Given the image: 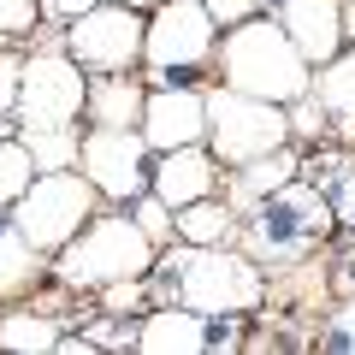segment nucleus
Listing matches in <instances>:
<instances>
[{"mask_svg": "<svg viewBox=\"0 0 355 355\" xmlns=\"http://www.w3.org/2000/svg\"><path fill=\"white\" fill-rule=\"evenodd\" d=\"M18 83H24V60L0 48V119H18Z\"/></svg>", "mask_w": 355, "mask_h": 355, "instance_id": "bb28decb", "label": "nucleus"}, {"mask_svg": "<svg viewBox=\"0 0 355 355\" xmlns=\"http://www.w3.org/2000/svg\"><path fill=\"white\" fill-rule=\"evenodd\" d=\"M60 314H30V308H12L0 320V349H60Z\"/></svg>", "mask_w": 355, "mask_h": 355, "instance_id": "aec40b11", "label": "nucleus"}, {"mask_svg": "<svg viewBox=\"0 0 355 355\" xmlns=\"http://www.w3.org/2000/svg\"><path fill=\"white\" fill-rule=\"evenodd\" d=\"M130 219H137V225L154 237V249H172V243H178V214H172V207H166L154 190H142L137 202H130Z\"/></svg>", "mask_w": 355, "mask_h": 355, "instance_id": "b1692460", "label": "nucleus"}, {"mask_svg": "<svg viewBox=\"0 0 355 355\" xmlns=\"http://www.w3.org/2000/svg\"><path fill=\"white\" fill-rule=\"evenodd\" d=\"M219 83L243 89V95H261V101L291 107L296 95H308L314 83V65L296 53V42L284 36L279 18H243L219 36Z\"/></svg>", "mask_w": 355, "mask_h": 355, "instance_id": "f03ea898", "label": "nucleus"}, {"mask_svg": "<svg viewBox=\"0 0 355 355\" xmlns=\"http://www.w3.org/2000/svg\"><path fill=\"white\" fill-rule=\"evenodd\" d=\"M142 137H148L154 154L166 148H190V142H207V89L190 83H154L148 101H142Z\"/></svg>", "mask_w": 355, "mask_h": 355, "instance_id": "9b49d317", "label": "nucleus"}, {"mask_svg": "<svg viewBox=\"0 0 355 355\" xmlns=\"http://www.w3.org/2000/svg\"><path fill=\"white\" fill-rule=\"evenodd\" d=\"M95 202H101V190H95L77 166H60V172H36L30 178V190L18 196L6 214H12V225L24 231L42 254H60L65 243L95 219Z\"/></svg>", "mask_w": 355, "mask_h": 355, "instance_id": "39448f33", "label": "nucleus"}, {"mask_svg": "<svg viewBox=\"0 0 355 355\" xmlns=\"http://www.w3.org/2000/svg\"><path fill=\"white\" fill-rule=\"evenodd\" d=\"M308 95L326 107L331 137H338L343 148H355V42H343V48L331 53L326 65H314V83H308Z\"/></svg>", "mask_w": 355, "mask_h": 355, "instance_id": "dca6fc26", "label": "nucleus"}, {"mask_svg": "<svg viewBox=\"0 0 355 355\" xmlns=\"http://www.w3.org/2000/svg\"><path fill=\"white\" fill-rule=\"evenodd\" d=\"M231 178H219L225 184V202L237 207V214H249L254 202H266L272 190H284L291 178H302V154L284 142V148H272V154H254V160H243V166H225Z\"/></svg>", "mask_w": 355, "mask_h": 355, "instance_id": "2eb2a0df", "label": "nucleus"}, {"mask_svg": "<svg viewBox=\"0 0 355 355\" xmlns=\"http://www.w3.org/2000/svg\"><path fill=\"white\" fill-rule=\"evenodd\" d=\"M243 214L225 202V196H202V202L178 207V243H196V249H219V243H237Z\"/></svg>", "mask_w": 355, "mask_h": 355, "instance_id": "a211bd4d", "label": "nucleus"}, {"mask_svg": "<svg viewBox=\"0 0 355 355\" xmlns=\"http://www.w3.org/2000/svg\"><path fill=\"white\" fill-rule=\"evenodd\" d=\"M207 338H214V320L184 302H160L137 320V349L148 355H202Z\"/></svg>", "mask_w": 355, "mask_h": 355, "instance_id": "4468645a", "label": "nucleus"}, {"mask_svg": "<svg viewBox=\"0 0 355 355\" xmlns=\"http://www.w3.org/2000/svg\"><path fill=\"white\" fill-rule=\"evenodd\" d=\"M30 178H36V160H30L24 137H0V214L30 190Z\"/></svg>", "mask_w": 355, "mask_h": 355, "instance_id": "4be33fe9", "label": "nucleus"}, {"mask_svg": "<svg viewBox=\"0 0 355 355\" xmlns=\"http://www.w3.org/2000/svg\"><path fill=\"white\" fill-rule=\"evenodd\" d=\"M18 137H24V148H30V160H36V172L77 166V148H83L77 125H60V130H24V125H18Z\"/></svg>", "mask_w": 355, "mask_h": 355, "instance_id": "412c9836", "label": "nucleus"}, {"mask_svg": "<svg viewBox=\"0 0 355 355\" xmlns=\"http://www.w3.org/2000/svg\"><path fill=\"white\" fill-rule=\"evenodd\" d=\"M154 261H160V249H154V237L137 219L130 214H101L53 254V279L65 291H107L119 279H148Z\"/></svg>", "mask_w": 355, "mask_h": 355, "instance_id": "20e7f679", "label": "nucleus"}, {"mask_svg": "<svg viewBox=\"0 0 355 355\" xmlns=\"http://www.w3.org/2000/svg\"><path fill=\"white\" fill-rule=\"evenodd\" d=\"M42 18H53V24H71V18H83L89 6H101V0H36Z\"/></svg>", "mask_w": 355, "mask_h": 355, "instance_id": "c756f323", "label": "nucleus"}, {"mask_svg": "<svg viewBox=\"0 0 355 355\" xmlns=\"http://www.w3.org/2000/svg\"><path fill=\"white\" fill-rule=\"evenodd\" d=\"M142 36H148V12L101 0L83 18H71L60 42L83 71H130V65H142Z\"/></svg>", "mask_w": 355, "mask_h": 355, "instance_id": "1a4fd4ad", "label": "nucleus"}, {"mask_svg": "<svg viewBox=\"0 0 355 355\" xmlns=\"http://www.w3.org/2000/svg\"><path fill=\"white\" fill-rule=\"evenodd\" d=\"M142 101H148V83L130 71H101V83H89V125H107V130H137L142 125Z\"/></svg>", "mask_w": 355, "mask_h": 355, "instance_id": "f3484780", "label": "nucleus"}, {"mask_svg": "<svg viewBox=\"0 0 355 355\" xmlns=\"http://www.w3.org/2000/svg\"><path fill=\"white\" fill-rule=\"evenodd\" d=\"M36 0H0V36H24L30 24H36Z\"/></svg>", "mask_w": 355, "mask_h": 355, "instance_id": "cd10ccee", "label": "nucleus"}, {"mask_svg": "<svg viewBox=\"0 0 355 355\" xmlns=\"http://www.w3.org/2000/svg\"><path fill=\"white\" fill-rule=\"evenodd\" d=\"M272 18L284 24V36L296 42L308 65H326L343 48V0H279Z\"/></svg>", "mask_w": 355, "mask_h": 355, "instance_id": "ddd939ff", "label": "nucleus"}, {"mask_svg": "<svg viewBox=\"0 0 355 355\" xmlns=\"http://www.w3.org/2000/svg\"><path fill=\"white\" fill-rule=\"evenodd\" d=\"M320 343H326V349H349V355H355V291L331 308V320L320 326Z\"/></svg>", "mask_w": 355, "mask_h": 355, "instance_id": "a878e982", "label": "nucleus"}, {"mask_svg": "<svg viewBox=\"0 0 355 355\" xmlns=\"http://www.w3.org/2000/svg\"><path fill=\"white\" fill-rule=\"evenodd\" d=\"M119 6H137V12H154V6H160V0H119Z\"/></svg>", "mask_w": 355, "mask_h": 355, "instance_id": "7c9ffc66", "label": "nucleus"}, {"mask_svg": "<svg viewBox=\"0 0 355 355\" xmlns=\"http://www.w3.org/2000/svg\"><path fill=\"white\" fill-rule=\"evenodd\" d=\"M291 142V119L279 101H261V95H243L231 83L207 89V148L219 166H243L254 154H272Z\"/></svg>", "mask_w": 355, "mask_h": 355, "instance_id": "423d86ee", "label": "nucleus"}, {"mask_svg": "<svg viewBox=\"0 0 355 355\" xmlns=\"http://www.w3.org/2000/svg\"><path fill=\"white\" fill-rule=\"evenodd\" d=\"M214 48H219V24L202 0H160L148 12V36H142V65H148L142 83L148 89L178 83L202 60H214Z\"/></svg>", "mask_w": 355, "mask_h": 355, "instance_id": "0eeeda50", "label": "nucleus"}, {"mask_svg": "<svg viewBox=\"0 0 355 355\" xmlns=\"http://www.w3.org/2000/svg\"><path fill=\"white\" fill-rule=\"evenodd\" d=\"M331 202L320 184H302V178H291L284 190H272L266 202H254L249 214H243V231H237V249L254 254V261H272V266H296L308 261V254L320 249V243L331 237Z\"/></svg>", "mask_w": 355, "mask_h": 355, "instance_id": "7ed1b4c3", "label": "nucleus"}, {"mask_svg": "<svg viewBox=\"0 0 355 355\" xmlns=\"http://www.w3.org/2000/svg\"><path fill=\"white\" fill-rule=\"evenodd\" d=\"M326 202H331V219H338L343 231H355V154H349V148H338V154H331Z\"/></svg>", "mask_w": 355, "mask_h": 355, "instance_id": "5701e85b", "label": "nucleus"}, {"mask_svg": "<svg viewBox=\"0 0 355 355\" xmlns=\"http://www.w3.org/2000/svg\"><path fill=\"white\" fill-rule=\"evenodd\" d=\"M160 266V291H172V302L196 308V314L207 320H225V314H249V308L266 302V266L254 261V254H243L237 243H219V249H196V243H184V249H172Z\"/></svg>", "mask_w": 355, "mask_h": 355, "instance_id": "f257e3e1", "label": "nucleus"}, {"mask_svg": "<svg viewBox=\"0 0 355 355\" xmlns=\"http://www.w3.org/2000/svg\"><path fill=\"white\" fill-rule=\"evenodd\" d=\"M89 101V71L60 48H36L24 60V83H18V125L24 130H60L77 125Z\"/></svg>", "mask_w": 355, "mask_h": 355, "instance_id": "6e6552de", "label": "nucleus"}, {"mask_svg": "<svg viewBox=\"0 0 355 355\" xmlns=\"http://www.w3.org/2000/svg\"><path fill=\"white\" fill-rule=\"evenodd\" d=\"M284 119H291V142H326L331 137V119H326V107H320L314 95H296V101L284 107Z\"/></svg>", "mask_w": 355, "mask_h": 355, "instance_id": "393cba45", "label": "nucleus"}, {"mask_svg": "<svg viewBox=\"0 0 355 355\" xmlns=\"http://www.w3.org/2000/svg\"><path fill=\"white\" fill-rule=\"evenodd\" d=\"M36 279H42V249L12 225V219H0V302L24 296Z\"/></svg>", "mask_w": 355, "mask_h": 355, "instance_id": "6ab92c4d", "label": "nucleus"}, {"mask_svg": "<svg viewBox=\"0 0 355 355\" xmlns=\"http://www.w3.org/2000/svg\"><path fill=\"white\" fill-rule=\"evenodd\" d=\"M202 6L214 12V24H219V30H231V24H243V18L261 12V0H202Z\"/></svg>", "mask_w": 355, "mask_h": 355, "instance_id": "c85d7f7f", "label": "nucleus"}, {"mask_svg": "<svg viewBox=\"0 0 355 355\" xmlns=\"http://www.w3.org/2000/svg\"><path fill=\"white\" fill-rule=\"evenodd\" d=\"M77 172L107 196V202H137L148 190V172H154V148L142 130H107L95 125L77 148Z\"/></svg>", "mask_w": 355, "mask_h": 355, "instance_id": "9d476101", "label": "nucleus"}, {"mask_svg": "<svg viewBox=\"0 0 355 355\" xmlns=\"http://www.w3.org/2000/svg\"><path fill=\"white\" fill-rule=\"evenodd\" d=\"M219 178H225V166L214 160V148H207V142H190V148H166V154H154L148 190L178 214V207H190V202H202V196H214V190H219Z\"/></svg>", "mask_w": 355, "mask_h": 355, "instance_id": "f8f14e48", "label": "nucleus"}]
</instances>
